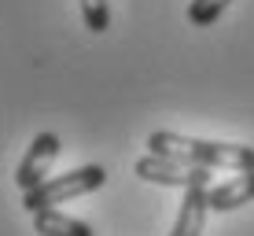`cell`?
<instances>
[{
  "label": "cell",
  "instance_id": "277c9868",
  "mask_svg": "<svg viewBox=\"0 0 254 236\" xmlns=\"http://www.w3.org/2000/svg\"><path fill=\"white\" fill-rule=\"evenodd\" d=\"M59 137L56 133H37L30 141V148H26V155H22V162H19V170H15V185H19V192H30V188H37L41 181L52 173V162L59 159Z\"/></svg>",
  "mask_w": 254,
  "mask_h": 236
},
{
  "label": "cell",
  "instance_id": "ba28073f",
  "mask_svg": "<svg viewBox=\"0 0 254 236\" xmlns=\"http://www.w3.org/2000/svg\"><path fill=\"white\" fill-rule=\"evenodd\" d=\"M229 0H191L188 4V22L191 26H214L225 15Z\"/></svg>",
  "mask_w": 254,
  "mask_h": 236
},
{
  "label": "cell",
  "instance_id": "3957f363",
  "mask_svg": "<svg viewBox=\"0 0 254 236\" xmlns=\"http://www.w3.org/2000/svg\"><path fill=\"white\" fill-rule=\"evenodd\" d=\"M136 177L140 181H151V185H166V188H188L195 181H210V170L206 166H185L177 159H166V155H140L136 159Z\"/></svg>",
  "mask_w": 254,
  "mask_h": 236
},
{
  "label": "cell",
  "instance_id": "52a82bcc",
  "mask_svg": "<svg viewBox=\"0 0 254 236\" xmlns=\"http://www.w3.org/2000/svg\"><path fill=\"white\" fill-rule=\"evenodd\" d=\"M33 229H37V236H96L89 222H81L74 214H63L59 207L33 211Z\"/></svg>",
  "mask_w": 254,
  "mask_h": 236
},
{
  "label": "cell",
  "instance_id": "8992f818",
  "mask_svg": "<svg viewBox=\"0 0 254 236\" xmlns=\"http://www.w3.org/2000/svg\"><path fill=\"white\" fill-rule=\"evenodd\" d=\"M251 199H254V170H236V177L206 188V203H210V211H217V214L236 211V207L251 203Z\"/></svg>",
  "mask_w": 254,
  "mask_h": 236
},
{
  "label": "cell",
  "instance_id": "9c48e42d",
  "mask_svg": "<svg viewBox=\"0 0 254 236\" xmlns=\"http://www.w3.org/2000/svg\"><path fill=\"white\" fill-rule=\"evenodd\" d=\"M81 19L92 33H107L111 30V4L107 0H81Z\"/></svg>",
  "mask_w": 254,
  "mask_h": 236
},
{
  "label": "cell",
  "instance_id": "5b68a950",
  "mask_svg": "<svg viewBox=\"0 0 254 236\" xmlns=\"http://www.w3.org/2000/svg\"><path fill=\"white\" fill-rule=\"evenodd\" d=\"M206 188H210V181H195V185L185 188V199H181V211H177V222H173L170 236H199L203 233V222L210 211Z\"/></svg>",
  "mask_w": 254,
  "mask_h": 236
},
{
  "label": "cell",
  "instance_id": "7a4b0ae2",
  "mask_svg": "<svg viewBox=\"0 0 254 236\" xmlns=\"http://www.w3.org/2000/svg\"><path fill=\"white\" fill-rule=\"evenodd\" d=\"M107 185V170L100 162H89V166H77L70 173H59V177H45L37 188L22 192V207L26 211H41V207H59V203H70L77 196H89V192Z\"/></svg>",
  "mask_w": 254,
  "mask_h": 236
},
{
  "label": "cell",
  "instance_id": "6da1fadb",
  "mask_svg": "<svg viewBox=\"0 0 254 236\" xmlns=\"http://www.w3.org/2000/svg\"><path fill=\"white\" fill-rule=\"evenodd\" d=\"M147 148L155 155L177 159L185 166H206V170H254V148L251 144H225V141H199V137H181L170 129H155L147 137Z\"/></svg>",
  "mask_w": 254,
  "mask_h": 236
}]
</instances>
